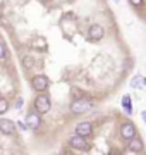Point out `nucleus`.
I'll list each match as a JSON object with an SVG mask.
<instances>
[{
	"label": "nucleus",
	"instance_id": "f257e3e1",
	"mask_svg": "<svg viewBox=\"0 0 146 155\" xmlns=\"http://www.w3.org/2000/svg\"><path fill=\"white\" fill-rule=\"evenodd\" d=\"M34 107H36V112L38 114H45V112L50 110V98L46 97V95H38L36 97V100H34Z\"/></svg>",
	"mask_w": 146,
	"mask_h": 155
},
{
	"label": "nucleus",
	"instance_id": "f03ea898",
	"mask_svg": "<svg viewBox=\"0 0 146 155\" xmlns=\"http://www.w3.org/2000/svg\"><path fill=\"white\" fill-rule=\"evenodd\" d=\"M90 109H91V102H88V100H76L71 105V112L72 114H84Z\"/></svg>",
	"mask_w": 146,
	"mask_h": 155
},
{
	"label": "nucleus",
	"instance_id": "7ed1b4c3",
	"mask_svg": "<svg viewBox=\"0 0 146 155\" xmlns=\"http://www.w3.org/2000/svg\"><path fill=\"white\" fill-rule=\"evenodd\" d=\"M69 145H71L72 148H76V150H86V147H88L84 136H81V134H78V133L71 136V140H69Z\"/></svg>",
	"mask_w": 146,
	"mask_h": 155
},
{
	"label": "nucleus",
	"instance_id": "20e7f679",
	"mask_svg": "<svg viewBox=\"0 0 146 155\" xmlns=\"http://www.w3.org/2000/svg\"><path fill=\"white\" fill-rule=\"evenodd\" d=\"M33 88L36 91H45L48 88V78L45 74H40V76H34L33 78Z\"/></svg>",
	"mask_w": 146,
	"mask_h": 155
},
{
	"label": "nucleus",
	"instance_id": "39448f33",
	"mask_svg": "<svg viewBox=\"0 0 146 155\" xmlns=\"http://www.w3.org/2000/svg\"><path fill=\"white\" fill-rule=\"evenodd\" d=\"M0 131L5 134H14L16 133V124L11 119H0Z\"/></svg>",
	"mask_w": 146,
	"mask_h": 155
},
{
	"label": "nucleus",
	"instance_id": "423d86ee",
	"mask_svg": "<svg viewBox=\"0 0 146 155\" xmlns=\"http://www.w3.org/2000/svg\"><path fill=\"white\" fill-rule=\"evenodd\" d=\"M88 36H90L91 40H101L105 36V31H103V28H101L100 24H93V26H90Z\"/></svg>",
	"mask_w": 146,
	"mask_h": 155
},
{
	"label": "nucleus",
	"instance_id": "0eeeda50",
	"mask_svg": "<svg viewBox=\"0 0 146 155\" xmlns=\"http://www.w3.org/2000/svg\"><path fill=\"white\" fill-rule=\"evenodd\" d=\"M120 131H122V138L124 140H131L136 134V127H134L132 122H124V126H122Z\"/></svg>",
	"mask_w": 146,
	"mask_h": 155
},
{
	"label": "nucleus",
	"instance_id": "6e6552de",
	"mask_svg": "<svg viewBox=\"0 0 146 155\" xmlns=\"http://www.w3.org/2000/svg\"><path fill=\"white\" fill-rule=\"evenodd\" d=\"M91 131H93V126H91L90 122H79L78 126H76V133L81 134V136H90Z\"/></svg>",
	"mask_w": 146,
	"mask_h": 155
},
{
	"label": "nucleus",
	"instance_id": "1a4fd4ad",
	"mask_svg": "<svg viewBox=\"0 0 146 155\" xmlns=\"http://www.w3.org/2000/svg\"><path fill=\"white\" fill-rule=\"evenodd\" d=\"M26 126L29 127V129H36V127L40 126V114L36 112H31V114H28V117H26Z\"/></svg>",
	"mask_w": 146,
	"mask_h": 155
},
{
	"label": "nucleus",
	"instance_id": "9d476101",
	"mask_svg": "<svg viewBox=\"0 0 146 155\" xmlns=\"http://www.w3.org/2000/svg\"><path fill=\"white\" fill-rule=\"evenodd\" d=\"M129 150L131 152H141L143 150V141H141L139 138H132L129 140Z\"/></svg>",
	"mask_w": 146,
	"mask_h": 155
},
{
	"label": "nucleus",
	"instance_id": "9b49d317",
	"mask_svg": "<svg viewBox=\"0 0 146 155\" xmlns=\"http://www.w3.org/2000/svg\"><path fill=\"white\" fill-rule=\"evenodd\" d=\"M122 107L125 109V112H127V114H131V112H132V109H131V97H129V95H125V97L122 98Z\"/></svg>",
	"mask_w": 146,
	"mask_h": 155
},
{
	"label": "nucleus",
	"instance_id": "f8f14e48",
	"mask_svg": "<svg viewBox=\"0 0 146 155\" xmlns=\"http://www.w3.org/2000/svg\"><path fill=\"white\" fill-rule=\"evenodd\" d=\"M144 84H146V79H143L141 76H136L134 79L131 81V86H132V88H136V86H144Z\"/></svg>",
	"mask_w": 146,
	"mask_h": 155
},
{
	"label": "nucleus",
	"instance_id": "ddd939ff",
	"mask_svg": "<svg viewBox=\"0 0 146 155\" xmlns=\"http://www.w3.org/2000/svg\"><path fill=\"white\" fill-rule=\"evenodd\" d=\"M7 109H9V104H7V100L0 97V116H2L4 112H7Z\"/></svg>",
	"mask_w": 146,
	"mask_h": 155
},
{
	"label": "nucleus",
	"instance_id": "4468645a",
	"mask_svg": "<svg viewBox=\"0 0 146 155\" xmlns=\"http://www.w3.org/2000/svg\"><path fill=\"white\" fill-rule=\"evenodd\" d=\"M23 62H24V67L26 69H29V67H33V64H34V61H33V57H29V55H26L23 59Z\"/></svg>",
	"mask_w": 146,
	"mask_h": 155
},
{
	"label": "nucleus",
	"instance_id": "2eb2a0df",
	"mask_svg": "<svg viewBox=\"0 0 146 155\" xmlns=\"http://www.w3.org/2000/svg\"><path fill=\"white\" fill-rule=\"evenodd\" d=\"M5 55H7V48L4 41H0V59H5Z\"/></svg>",
	"mask_w": 146,
	"mask_h": 155
},
{
	"label": "nucleus",
	"instance_id": "dca6fc26",
	"mask_svg": "<svg viewBox=\"0 0 146 155\" xmlns=\"http://www.w3.org/2000/svg\"><path fill=\"white\" fill-rule=\"evenodd\" d=\"M23 104H24L23 98H17V102H16V109H17V110H19V109H23Z\"/></svg>",
	"mask_w": 146,
	"mask_h": 155
},
{
	"label": "nucleus",
	"instance_id": "f3484780",
	"mask_svg": "<svg viewBox=\"0 0 146 155\" xmlns=\"http://www.w3.org/2000/svg\"><path fill=\"white\" fill-rule=\"evenodd\" d=\"M131 4H132V5H141V4H143V0H131Z\"/></svg>",
	"mask_w": 146,
	"mask_h": 155
},
{
	"label": "nucleus",
	"instance_id": "a211bd4d",
	"mask_svg": "<svg viewBox=\"0 0 146 155\" xmlns=\"http://www.w3.org/2000/svg\"><path fill=\"white\" fill-rule=\"evenodd\" d=\"M143 117H144V121H146V110H144V112H143Z\"/></svg>",
	"mask_w": 146,
	"mask_h": 155
},
{
	"label": "nucleus",
	"instance_id": "6ab92c4d",
	"mask_svg": "<svg viewBox=\"0 0 146 155\" xmlns=\"http://www.w3.org/2000/svg\"><path fill=\"white\" fill-rule=\"evenodd\" d=\"M0 17H2V12H0Z\"/></svg>",
	"mask_w": 146,
	"mask_h": 155
},
{
	"label": "nucleus",
	"instance_id": "aec40b11",
	"mask_svg": "<svg viewBox=\"0 0 146 155\" xmlns=\"http://www.w3.org/2000/svg\"><path fill=\"white\" fill-rule=\"evenodd\" d=\"M115 2H119V0H115Z\"/></svg>",
	"mask_w": 146,
	"mask_h": 155
}]
</instances>
